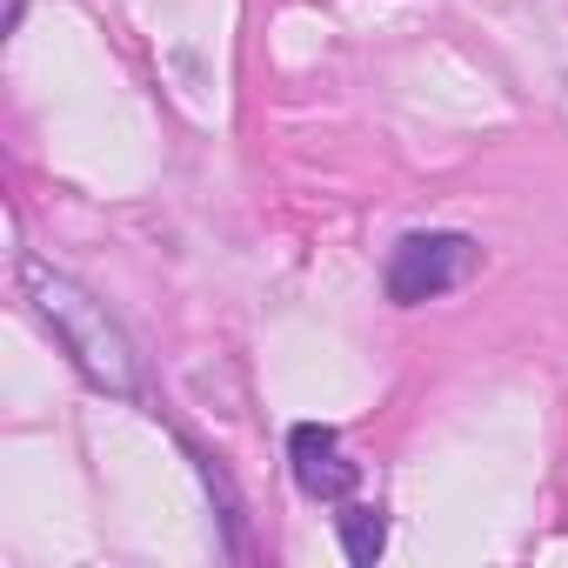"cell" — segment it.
Instances as JSON below:
<instances>
[{"instance_id":"cell-1","label":"cell","mask_w":568,"mask_h":568,"mask_svg":"<svg viewBox=\"0 0 568 568\" xmlns=\"http://www.w3.org/2000/svg\"><path fill=\"white\" fill-rule=\"evenodd\" d=\"M21 295L28 308L41 315V328L61 342V355L74 362V375L101 395H121V402H141L148 395V375H141V355L128 342V328L108 315L101 295H88L74 274L48 267L41 254H21Z\"/></svg>"},{"instance_id":"cell-2","label":"cell","mask_w":568,"mask_h":568,"mask_svg":"<svg viewBox=\"0 0 568 568\" xmlns=\"http://www.w3.org/2000/svg\"><path fill=\"white\" fill-rule=\"evenodd\" d=\"M481 267V247L455 227H415L388 247V267H382V288L395 308H422V302H442L455 295L462 281Z\"/></svg>"},{"instance_id":"cell-3","label":"cell","mask_w":568,"mask_h":568,"mask_svg":"<svg viewBox=\"0 0 568 568\" xmlns=\"http://www.w3.org/2000/svg\"><path fill=\"white\" fill-rule=\"evenodd\" d=\"M288 468L308 501H348L362 488V462L342 448V428L328 422H295L288 428Z\"/></svg>"},{"instance_id":"cell-4","label":"cell","mask_w":568,"mask_h":568,"mask_svg":"<svg viewBox=\"0 0 568 568\" xmlns=\"http://www.w3.org/2000/svg\"><path fill=\"white\" fill-rule=\"evenodd\" d=\"M335 535H342V555H348L355 568H368V561L388 548V515H382V508H368V501H342Z\"/></svg>"},{"instance_id":"cell-5","label":"cell","mask_w":568,"mask_h":568,"mask_svg":"<svg viewBox=\"0 0 568 568\" xmlns=\"http://www.w3.org/2000/svg\"><path fill=\"white\" fill-rule=\"evenodd\" d=\"M194 468H201V481H207V495L221 501V528H227V555H247V528H241V521H247V515H241V488H234V481H227V468H221L214 455H201V448H194Z\"/></svg>"}]
</instances>
